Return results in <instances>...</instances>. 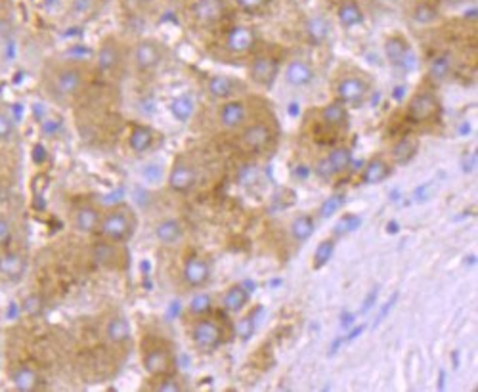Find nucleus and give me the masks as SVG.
Returning <instances> with one entry per match:
<instances>
[{
	"mask_svg": "<svg viewBox=\"0 0 478 392\" xmlns=\"http://www.w3.org/2000/svg\"><path fill=\"white\" fill-rule=\"evenodd\" d=\"M99 224H102V213L92 205H83L77 209L75 213V228L81 234H94L99 232Z\"/></svg>",
	"mask_w": 478,
	"mask_h": 392,
	"instance_id": "ddd939ff",
	"label": "nucleus"
},
{
	"mask_svg": "<svg viewBox=\"0 0 478 392\" xmlns=\"http://www.w3.org/2000/svg\"><path fill=\"white\" fill-rule=\"evenodd\" d=\"M94 261L98 262L99 266H106V268H113L117 266V261H119V249L113 241H104V243H96L94 245Z\"/></svg>",
	"mask_w": 478,
	"mask_h": 392,
	"instance_id": "5701e85b",
	"label": "nucleus"
},
{
	"mask_svg": "<svg viewBox=\"0 0 478 392\" xmlns=\"http://www.w3.org/2000/svg\"><path fill=\"white\" fill-rule=\"evenodd\" d=\"M213 310V297L207 293H198L191 297L190 312L193 316H205Z\"/></svg>",
	"mask_w": 478,
	"mask_h": 392,
	"instance_id": "c9c22d12",
	"label": "nucleus"
},
{
	"mask_svg": "<svg viewBox=\"0 0 478 392\" xmlns=\"http://www.w3.org/2000/svg\"><path fill=\"white\" fill-rule=\"evenodd\" d=\"M155 391H159V392H182L184 391V384H182L180 381L176 379V377L169 375V373H166L165 379H163V381H161V383L155 386Z\"/></svg>",
	"mask_w": 478,
	"mask_h": 392,
	"instance_id": "79ce46f5",
	"label": "nucleus"
},
{
	"mask_svg": "<svg viewBox=\"0 0 478 392\" xmlns=\"http://www.w3.org/2000/svg\"><path fill=\"white\" fill-rule=\"evenodd\" d=\"M452 66H454V62H452V56H450V54H438V56L432 57V62H430L429 77L434 82L446 81V79L450 77V73H452Z\"/></svg>",
	"mask_w": 478,
	"mask_h": 392,
	"instance_id": "bb28decb",
	"label": "nucleus"
},
{
	"mask_svg": "<svg viewBox=\"0 0 478 392\" xmlns=\"http://www.w3.org/2000/svg\"><path fill=\"white\" fill-rule=\"evenodd\" d=\"M360 226H362V218H360V216H356V214H345V216L335 224V236H347L350 232H356Z\"/></svg>",
	"mask_w": 478,
	"mask_h": 392,
	"instance_id": "4c0bfd02",
	"label": "nucleus"
},
{
	"mask_svg": "<svg viewBox=\"0 0 478 392\" xmlns=\"http://www.w3.org/2000/svg\"><path fill=\"white\" fill-rule=\"evenodd\" d=\"M255 318L253 316H249V318H243L241 321H239L238 326V335L243 339V341H249L251 339V335L255 333Z\"/></svg>",
	"mask_w": 478,
	"mask_h": 392,
	"instance_id": "37998d69",
	"label": "nucleus"
},
{
	"mask_svg": "<svg viewBox=\"0 0 478 392\" xmlns=\"http://www.w3.org/2000/svg\"><path fill=\"white\" fill-rule=\"evenodd\" d=\"M295 174H298L300 178H305V176L310 174V171H308V167H297V169H295Z\"/></svg>",
	"mask_w": 478,
	"mask_h": 392,
	"instance_id": "052dcab7",
	"label": "nucleus"
},
{
	"mask_svg": "<svg viewBox=\"0 0 478 392\" xmlns=\"http://www.w3.org/2000/svg\"><path fill=\"white\" fill-rule=\"evenodd\" d=\"M343 343H345V339H343V337H341V339H335V341H333V344H331L329 354H335V352H337L338 348L343 346Z\"/></svg>",
	"mask_w": 478,
	"mask_h": 392,
	"instance_id": "13d9d810",
	"label": "nucleus"
},
{
	"mask_svg": "<svg viewBox=\"0 0 478 392\" xmlns=\"http://www.w3.org/2000/svg\"><path fill=\"white\" fill-rule=\"evenodd\" d=\"M297 113H298V106L297 104H291V106H289V115H293V117H295Z\"/></svg>",
	"mask_w": 478,
	"mask_h": 392,
	"instance_id": "0e129e2a",
	"label": "nucleus"
},
{
	"mask_svg": "<svg viewBox=\"0 0 478 392\" xmlns=\"http://www.w3.org/2000/svg\"><path fill=\"white\" fill-rule=\"evenodd\" d=\"M415 151H417V140L402 138L392 147V157L398 165H405L415 157Z\"/></svg>",
	"mask_w": 478,
	"mask_h": 392,
	"instance_id": "7c9ffc66",
	"label": "nucleus"
},
{
	"mask_svg": "<svg viewBox=\"0 0 478 392\" xmlns=\"http://www.w3.org/2000/svg\"><path fill=\"white\" fill-rule=\"evenodd\" d=\"M191 337H193V344L198 346L201 352H213L216 351L220 343H222V331L216 321L213 319H201L198 321L193 329H191Z\"/></svg>",
	"mask_w": 478,
	"mask_h": 392,
	"instance_id": "7ed1b4c3",
	"label": "nucleus"
},
{
	"mask_svg": "<svg viewBox=\"0 0 478 392\" xmlns=\"http://www.w3.org/2000/svg\"><path fill=\"white\" fill-rule=\"evenodd\" d=\"M236 2H238L241 8L255 10V8H260V6H262L266 0H236Z\"/></svg>",
	"mask_w": 478,
	"mask_h": 392,
	"instance_id": "864d4df0",
	"label": "nucleus"
},
{
	"mask_svg": "<svg viewBox=\"0 0 478 392\" xmlns=\"http://www.w3.org/2000/svg\"><path fill=\"white\" fill-rule=\"evenodd\" d=\"M14 131H16L14 119L6 111H0V144L8 142L14 136Z\"/></svg>",
	"mask_w": 478,
	"mask_h": 392,
	"instance_id": "ea45409f",
	"label": "nucleus"
},
{
	"mask_svg": "<svg viewBox=\"0 0 478 392\" xmlns=\"http://www.w3.org/2000/svg\"><path fill=\"white\" fill-rule=\"evenodd\" d=\"M377 295H379V289H377V287H373V289H371V291H370V295H367V297L363 299L362 310H360V312H362V314H367V312H370L371 308H373V304H375V301H377Z\"/></svg>",
	"mask_w": 478,
	"mask_h": 392,
	"instance_id": "8fccbe9b",
	"label": "nucleus"
},
{
	"mask_svg": "<svg viewBox=\"0 0 478 392\" xmlns=\"http://www.w3.org/2000/svg\"><path fill=\"white\" fill-rule=\"evenodd\" d=\"M144 368L149 375L165 377L173 368V354L166 348H151L144 356Z\"/></svg>",
	"mask_w": 478,
	"mask_h": 392,
	"instance_id": "9d476101",
	"label": "nucleus"
},
{
	"mask_svg": "<svg viewBox=\"0 0 478 392\" xmlns=\"http://www.w3.org/2000/svg\"><path fill=\"white\" fill-rule=\"evenodd\" d=\"M398 230H400V226H398V222H394V221L388 222V226H387V232H388V234H396Z\"/></svg>",
	"mask_w": 478,
	"mask_h": 392,
	"instance_id": "e2e57ef3",
	"label": "nucleus"
},
{
	"mask_svg": "<svg viewBox=\"0 0 478 392\" xmlns=\"http://www.w3.org/2000/svg\"><path fill=\"white\" fill-rule=\"evenodd\" d=\"M12 384L17 392H35L41 386V375L31 366H19L12 373Z\"/></svg>",
	"mask_w": 478,
	"mask_h": 392,
	"instance_id": "dca6fc26",
	"label": "nucleus"
},
{
	"mask_svg": "<svg viewBox=\"0 0 478 392\" xmlns=\"http://www.w3.org/2000/svg\"><path fill=\"white\" fill-rule=\"evenodd\" d=\"M153 140H155V134H153L151 129H148V127H136L131 132L128 142H131V147L134 153H146L153 146Z\"/></svg>",
	"mask_w": 478,
	"mask_h": 392,
	"instance_id": "a878e982",
	"label": "nucleus"
},
{
	"mask_svg": "<svg viewBox=\"0 0 478 392\" xmlns=\"http://www.w3.org/2000/svg\"><path fill=\"white\" fill-rule=\"evenodd\" d=\"M23 310L29 314V316H37L39 312L42 310V301L39 295H31V297H27L23 303Z\"/></svg>",
	"mask_w": 478,
	"mask_h": 392,
	"instance_id": "a18cd8bd",
	"label": "nucleus"
},
{
	"mask_svg": "<svg viewBox=\"0 0 478 392\" xmlns=\"http://www.w3.org/2000/svg\"><path fill=\"white\" fill-rule=\"evenodd\" d=\"M396 301H398V293H394V295H392V297H390V299H388V303L385 304V306H383V308H381L379 316H377V319H375V327L379 326L381 321H383V319L387 318L388 314H390V310H392V308H394Z\"/></svg>",
	"mask_w": 478,
	"mask_h": 392,
	"instance_id": "09e8293b",
	"label": "nucleus"
},
{
	"mask_svg": "<svg viewBox=\"0 0 478 392\" xmlns=\"http://www.w3.org/2000/svg\"><path fill=\"white\" fill-rule=\"evenodd\" d=\"M385 54L392 66H400L404 71H412L415 67V54L408 48V44L400 37H390L385 42Z\"/></svg>",
	"mask_w": 478,
	"mask_h": 392,
	"instance_id": "423d86ee",
	"label": "nucleus"
},
{
	"mask_svg": "<svg viewBox=\"0 0 478 392\" xmlns=\"http://www.w3.org/2000/svg\"><path fill=\"white\" fill-rule=\"evenodd\" d=\"M327 163H329L333 174H338V172H345L352 163V151L348 147H337L333 149L327 157Z\"/></svg>",
	"mask_w": 478,
	"mask_h": 392,
	"instance_id": "2f4dec72",
	"label": "nucleus"
},
{
	"mask_svg": "<svg viewBox=\"0 0 478 392\" xmlns=\"http://www.w3.org/2000/svg\"><path fill=\"white\" fill-rule=\"evenodd\" d=\"M84 86V75L79 67L67 66L58 69L52 77V92L58 98H73Z\"/></svg>",
	"mask_w": 478,
	"mask_h": 392,
	"instance_id": "f03ea898",
	"label": "nucleus"
},
{
	"mask_svg": "<svg viewBox=\"0 0 478 392\" xmlns=\"http://www.w3.org/2000/svg\"><path fill=\"white\" fill-rule=\"evenodd\" d=\"M233 88H236L233 81L228 79V77H224V75H215V77H211L209 82H207V90H209V94H211L213 98H218V100L230 98L231 94H233Z\"/></svg>",
	"mask_w": 478,
	"mask_h": 392,
	"instance_id": "c85d7f7f",
	"label": "nucleus"
},
{
	"mask_svg": "<svg viewBox=\"0 0 478 392\" xmlns=\"http://www.w3.org/2000/svg\"><path fill=\"white\" fill-rule=\"evenodd\" d=\"M171 113H173V117L176 121L186 123V121H190L191 115L195 113V102H193V98L188 96V94H182V96L173 100V104H171Z\"/></svg>",
	"mask_w": 478,
	"mask_h": 392,
	"instance_id": "cd10ccee",
	"label": "nucleus"
},
{
	"mask_svg": "<svg viewBox=\"0 0 478 392\" xmlns=\"http://www.w3.org/2000/svg\"><path fill=\"white\" fill-rule=\"evenodd\" d=\"M430 196V184H423V186H419V188L413 192V197L419 201V203H423V201H427Z\"/></svg>",
	"mask_w": 478,
	"mask_h": 392,
	"instance_id": "603ef678",
	"label": "nucleus"
},
{
	"mask_svg": "<svg viewBox=\"0 0 478 392\" xmlns=\"http://www.w3.org/2000/svg\"><path fill=\"white\" fill-rule=\"evenodd\" d=\"M249 301V291L243 286H233L230 287L226 295L222 297V306L231 314L243 310V306L247 304Z\"/></svg>",
	"mask_w": 478,
	"mask_h": 392,
	"instance_id": "b1692460",
	"label": "nucleus"
},
{
	"mask_svg": "<svg viewBox=\"0 0 478 392\" xmlns=\"http://www.w3.org/2000/svg\"><path fill=\"white\" fill-rule=\"evenodd\" d=\"M333 253H335V241L333 239H327V241L320 243L316 253H314V268H323L331 261Z\"/></svg>",
	"mask_w": 478,
	"mask_h": 392,
	"instance_id": "e433bc0d",
	"label": "nucleus"
},
{
	"mask_svg": "<svg viewBox=\"0 0 478 392\" xmlns=\"http://www.w3.org/2000/svg\"><path fill=\"white\" fill-rule=\"evenodd\" d=\"M155 237L159 243L163 245H176L184 237V228L178 221L174 218H166V221H161L155 226Z\"/></svg>",
	"mask_w": 478,
	"mask_h": 392,
	"instance_id": "6ab92c4d",
	"label": "nucleus"
},
{
	"mask_svg": "<svg viewBox=\"0 0 478 392\" xmlns=\"http://www.w3.org/2000/svg\"><path fill=\"white\" fill-rule=\"evenodd\" d=\"M163 59V48L155 41H142L134 48V66L138 71H149Z\"/></svg>",
	"mask_w": 478,
	"mask_h": 392,
	"instance_id": "39448f33",
	"label": "nucleus"
},
{
	"mask_svg": "<svg viewBox=\"0 0 478 392\" xmlns=\"http://www.w3.org/2000/svg\"><path fill=\"white\" fill-rule=\"evenodd\" d=\"M163 169H161V165H148L146 169H144V176H146V180L148 182H153V184H157V182H161V178H163Z\"/></svg>",
	"mask_w": 478,
	"mask_h": 392,
	"instance_id": "49530a36",
	"label": "nucleus"
},
{
	"mask_svg": "<svg viewBox=\"0 0 478 392\" xmlns=\"http://www.w3.org/2000/svg\"><path fill=\"white\" fill-rule=\"evenodd\" d=\"M322 117L325 124L338 127V124H343L347 121V107H345L343 102H333V104H329V106L323 109Z\"/></svg>",
	"mask_w": 478,
	"mask_h": 392,
	"instance_id": "72a5a7b5",
	"label": "nucleus"
},
{
	"mask_svg": "<svg viewBox=\"0 0 478 392\" xmlns=\"http://www.w3.org/2000/svg\"><path fill=\"white\" fill-rule=\"evenodd\" d=\"M392 96H394V100H398V102H400V100L404 98V86H396L394 94H392Z\"/></svg>",
	"mask_w": 478,
	"mask_h": 392,
	"instance_id": "680f3d73",
	"label": "nucleus"
},
{
	"mask_svg": "<svg viewBox=\"0 0 478 392\" xmlns=\"http://www.w3.org/2000/svg\"><path fill=\"white\" fill-rule=\"evenodd\" d=\"M285 81L291 86H306L314 81L312 67L308 66L306 62H291L285 69Z\"/></svg>",
	"mask_w": 478,
	"mask_h": 392,
	"instance_id": "412c9836",
	"label": "nucleus"
},
{
	"mask_svg": "<svg viewBox=\"0 0 478 392\" xmlns=\"http://www.w3.org/2000/svg\"><path fill=\"white\" fill-rule=\"evenodd\" d=\"M388 172H390L388 165L385 163L383 159H379V157H375V159H371L370 163L365 165V169H363V184L375 186V184H379V182H383V180L387 178Z\"/></svg>",
	"mask_w": 478,
	"mask_h": 392,
	"instance_id": "393cba45",
	"label": "nucleus"
},
{
	"mask_svg": "<svg viewBox=\"0 0 478 392\" xmlns=\"http://www.w3.org/2000/svg\"><path fill=\"white\" fill-rule=\"evenodd\" d=\"M446 373H444V369H440V373H438V391H444V386H446Z\"/></svg>",
	"mask_w": 478,
	"mask_h": 392,
	"instance_id": "bf43d9fd",
	"label": "nucleus"
},
{
	"mask_svg": "<svg viewBox=\"0 0 478 392\" xmlns=\"http://www.w3.org/2000/svg\"><path fill=\"white\" fill-rule=\"evenodd\" d=\"M413 17H415L419 24H432V21L437 19V10L432 8V6H429V4H421V6H417L415 12H413Z\"/></svg>",
	"mask_w": 478,
	"mask_h": 392,
	"instance_id": "a19ab883",
	"label": "nucleus"
},
{
	"mask_svg": "<svg viewBox=\"0 0 478 392\" xmlns=\"http://www.w3.org/2000/svg\"><path fill=\"white\" fill-rule=\"evenodd\" d=\"M12 234H14V226H12V222H10L6 216H2V214H0V249L8 245V241L12 239Z\"/></svg>",
	"mask_w": 478,
	"mask_h": 392,
	"instance_id": "c03bdc74",
	"label": "nucleus"
},
{
	"mask_svg": "<svg viewBox=\"0 0 478 392\" xmlns=\"http://www.w3.org/2000/svg\"><path fill=\"white\" fill-rule=\"evenodd\" d=\"M343 203H345V196H341V194H337V196H331L329 199H325V201L322 203L320 214H322L323 218H331L333 214H337V211L343 207Z\"/></svg>",
	"mask_w": 478,
	"mask_h": 392,
	"instance_id": "58836bf2",
	"label": "nucleus"
},
{
	"mask_svg": "<svg viewBox=\"0 0 478 392\" xmlns=\"http://www.w3.org/2000/svg\"><path fill=\"white\" fill-rule=\"evenodd\" d=\"M356 324V314H352V312H345L343 316H341V327L343 329H348V327H352Z\"/></svg>",
	"mask_w": 478,
	"mask_h": 392,
	"instance_id": "5fc2aeb1",
	"label": "nucleus"
},
{
	"mask_svg": "<svg viewBox=\"0 0 478 392\" xmlns=\"http://www.w3.org/2000/svg\"><path fill=\"white\" fill-rule=\"evenodd\" d=\"M245 119H247V107L241 102H228L220 109V123L224 129H230V131L239 129L245 123Z\"/></svg>",
	"mask_w": 478,
	"mask_h": 392,
	"instance_id": "a211bd4d",
	"label": "nucleus"
},
{
	"mask_svg": "<svg viewBox=\"0 0 478 392\" xmlns=\"http://www.w3.org/2000/svg\"><path fill=\"white\" fill-rule=\"evenodd\" d=\"M270 142H272V131H270L268 124H253V127H249L247 131L243 132V146L247 147V149H253V151L264 149Z\"/></svg>",
	"mask_w": 478,
	"mask_h": 392,
	"instance_id": "f3484780",
	"label": "nucleus"
},
{
	"mask_svg": "<svg viewBox=\"0 0 478 392\" xmlns=\"http://www.w3.org/2000/svg\"><path fill=\"white\" fill-rule=\"evenodd\" d=\"M338 21L345 27H356L363 21V14L354 0H345L338 6Z\"/></svg>",
	"mask_w": 478,
	"mask_h": 392,
	"instance_id": "c756f323",
	"label": "nucleus"
},
{
	"mask_svg": "<svg viewBox=\"0 0 478 392\" xmlns=\"http://www.w3.org/2000/svg\"><path fill=\"white\" fill-rule=\"evenodd\" d=\"M94 4V0H73V12L75 14H88Z\"/></svg>",
	"mask_w": 478,
	"mask_h": 392,
	"instance_id": "3c124183",
	"label": "nucleus"
},
{
	"mask_svg": "<svg viewBox=\"0 0 478 392\" xmlns=\"http://www.w3.org/2000/svg\"><path fill=\"white\" fill-rule=\"evenodd\" d=\"M306 33L312 39V42L320 44V42H323L327 39V35H329V25H327V21L322 19V17H314V19H310L308 25H306Z\"/></svg>",
	"mask_w": 478,
	"mask_h": 392,
	"instance_id": "f704fd0d",
	"label": "nucleus"
},
{
	"mask_svg": "<svg viewBox=\"0 0 478 392\" xmlns=\"http://www.w3.org/2000/svg\"><path fill=\"white\" fill-rule=\"evenodd\" d=\"M121 62V56H119V48L113 41H106L102 46H99L98 54H96V67H98L99 73L109 75L113 73Z\"/></svg>",
	"mask_w": 478,
	"mask_h": 392,
	"instance_id": "2eb2a0df",
	"label": "nucleus"
},
{
	"mask_svg": "<svg viewBox=\"0 0 478 392\" xmlns=\"http://www.w3.org/2000/svg\"><path fill=\"white\" fill-rule=\"evenodd\" d=\"M106 337L109 343L123 344L131 339V324L124 316H113L106 326Z\"/></svg>",
	"mask_w": 478,
	"mask_h": 392,
	"instance_id": "4be33fe9",
	"label": "nucleus"
},
{
	"mask_svg": "<svg viewBox=\"0 0 478 392\" xmlns=\"http://www.w3.org/2000/svg\"><path fill=\"white\" fill-rule=\"evenodd\" d=\"M437 111L438 102L429 92H423V94L413 96V100L410 102V107H408V115H410V119L415 121V123L429 121V119H432L437 115Z\"/></svg>",
	"mask_w": 478,
	"mask_h": 392,
	"instance_id": "0eeeda50",
	"label": "nucleus"
},
{
	"mask_svg": "<svg viewBox=\"0 0 478 392\" xmlns=\"http://www.w3.org/2000/svg\"><path fill=\"white\" fill-rule=\"evenodd\" d=\"M184 281L190 287H203L211 278V266L201 256H190L184 264Z\"/></svg>",
	"mask_w": 478,
	"mask_h": 392,
	"instance_id": "1a4fd4ad",
	"label": "nucleus"
},
{
	"mask_svg": "<svg viewBox=\"0 0 478 392\" xmlns=\"http://www.w3.org/2000/svg\"><path fill=\"white\" fill-rule=\"evenodd\" d=\"M276 71H278V64L272 57H256L251 66V77L258 84H270L276 77Z\"/></svg>",
	"mask_w": 478,
	"mask_h": 392,
	"instance_id": "aec40b11",
	"label": "nucleus"
},
{
	"mask_svg": "<svg viewBox=\"0 0 478 392\" xmlns=\"http://www.w3.org/2000/svg\"><path fill=\"white\" fill-rule=\"evenodd\" d=\"M27 270V261L19 251H4L0 254V276L8 281H19Z\"/></svg>",
	"mask_w": 478,
	"mask_h": 392,
	"instance_id": "6e6552de",
	"label": "nucleus"
},
{
	"mask_svg": "<svg viewBox=\"0 0 478 392\" xmlns=\"http://www.w3.org/2000/svg\"><path fill=\"white\" fill-rule=\"evenodd\" d=\"M318 172H320V176H323V178H329V176H333V171H331V167H329V163H327V159L318 165Z\"/></svg>",
	"mask_w": 478,
	"mask_h": 392,
	"instance_id": "6e6d98bb",
	"label": "nucleus"
},
{
	"mask_svg": "<svg viewBox=\"0 0 478 392\" xmlns=\"http://www.w3.org/2000/svg\"><path fill=\"white\" fill-rule=\"evenodd\" d=\"M198 182V172L195 167L188 161H176L169 174V186L178 194H188Z\"/></svg>",
	"mask_w": 478,
	"mask_h": 392,
	"instance_id": "20e7f679",
	"label": "nucleus"
},
{
	"mask_svg": "<svg viewBox=\"0 0 478 392\" xmlns=\"http://www.w3.org/2000/svg\"><path fill=\"white\" fill-rule=\"evenodd\" d=\"M124 197V189H115V192H111V194H108V196L102 197V203L108 205V207H117V205L123 201Z\"/></svg>",
	"mask_w": 478,
	"mask_h": 392,
	"instance_id": "de8ad7c7",
	"label": "nucleus"
},
{
	"mask_svg": "<svg viewBox=\"0 0 478 392\" xmlns=\"http://www.w3.org/2000/svg\"><path fill=\"white\" fill-rule=\"evenodd\" d=\"M337 94L343 104H352L358 106L365 96H367V84L358 79V77H347L338 82Z\"/></svg>",
	"mask_w": 478,
	"mask_h": 392,
	"instance_id": "9b49d317",
	"label": "nucleus"
},
{
	"mask_svg": "<svg viewBox=\"0 0 478 392\" xmlns=\"http://www.w3.org/2000/svg\"><path fill=\"white\" fill-rule=\"evenodd\" d=\"M363 329H365V327H363V326L354 327V329H352V331H350V333H348V335L345 337V343H352L354 339H358V335H362Z\"/></svg>",
	"mask_w": 478,
	"mask_h": 392,
	"instance_id": "4d7b16f0",
	"label": "nucleus"
},
{
	"mask_svg": "<svg viewBox=\"0 0 478 392\" xmlns=\"http://www.w3.org/2000/svg\"><path fill=\"white\" fill-rule=\"evenodd\" d=\"M255 44V33L249 29V27H233L230 33H228V39H226V46L233 54H245L249 50L253 48Z\"/></svg>",
	"mask_w": 478,
	"mask_h": 392,
	"instance_id": "4468645a",
	"label": "nucleus"
},
{
	"mask_svg": "<svg viewBox=\"0 0 478 392\" xmlns=\"http://www.w3.org/2000/svg\"><path fill=\"white\" fill-rule=\"evenodd\" d=\"M314 234V221L310 216H297L293 224H291V236L295 241H308Z\"/></svg>",
	"mask_w": 478,
	"mask_h": 392,
	"instance_id": "473e14b6",
	"label": "nucleus"
},
{
	"mask_svg": "<svg viewBox=\"0 0 478 392\" xmlns=\"http://www.w3.org/2000/svg\"><path fill=\"white\" fill-rule=\"evenodd\" d=\"M226 4L224 0H195L193 4V16L199 24H216L224 16Z\"/></svg>",
	"mask_w": 478,
	"mask_h": 392,
	"instance_id": "f8f14e48",
	"label": "nucleus"
},
{
	"mask_svg": "<svg viewBox=\"0 0 478 392\" xmlns=\"http://www.w3.org/2000/svg\"><path fill=\"white\" fill-rule=\"evenodd\" d=\"M134 232V216L124 207H113L108 214L102 216L99 234L108 241L113 243H124Z\"/></svg>",
	"mask_w": 478,
	"mask_h": 392,
	"instance_id": "f257e3e1",
	"label": "nucleus"
}]
</instances>
